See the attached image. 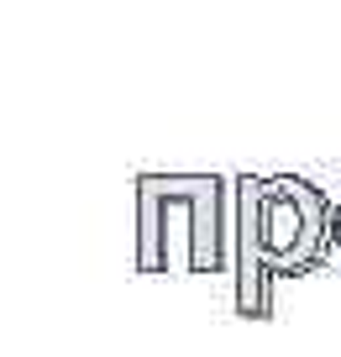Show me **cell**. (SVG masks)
I'll return each instance as SVG.
<instances>
[{"label": "cell", "mask_w": 341, "mask_h": 357, "mask_svg": "<svg viewBox=\"0 0 341 357\" xmlns=\"http://www.w3.org/2000/svg\"><path fill=\"white\" fill-rule=\"evenodd\" d=\"M336 252H341V195H336Z\"/></svg>", "instance_id": "277c9868"}, {"label": "cell", "mask_w": 341, "mask_h": 357, "mask_svg": "<svg viewBox=\"0 0 341 357\" xmlns=\"http://www.w3.org/2000/svg\"><path fill=\"white\" fill-rule=\"evenodd\" d=\"M236 247L278 279H305L336 247V195L305 174H236Z\"/></svg>", "instance_id": "7a4b0ae2"}, {"label": "cell", "mask_w": 341, "mask_h": 357, "mask_svg": "<svg viewBox=\"0 0 341 357\" xmlns=\"http://www.w3.org/2000/svg\"><path fill=\"white\" fill-rule=\"evenodd\" d=\"M232 284H236V315H242V321H273L278 273L263 263V257H252V252H242V247H236V257H232Z\"/></svg>", "instance_id": "3957f363"}, {"label": "cell", "mask_w": 341, "mask_h": 357, "mask_svg": "<svg viewBox=\"0 0 341 357\" xmlns=\"http://www.w3.org/2000/svg\"><path fill=\"white\" fill-rule=\"evenodd\" d=\"M137 273H168V221L189 231V273H220L236 257V174H137Z\"/></svg>", "instance_id": "6da1fadb"}]
</instances>
